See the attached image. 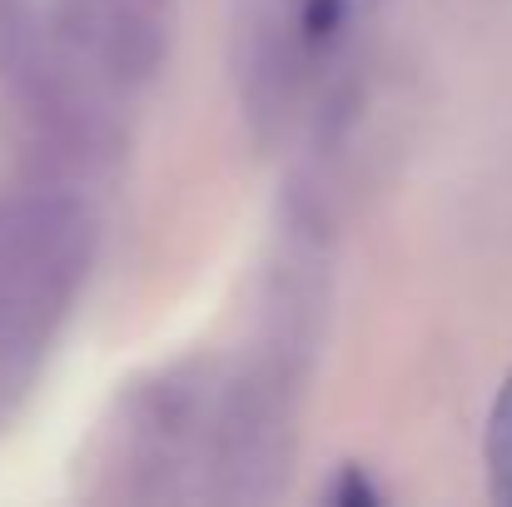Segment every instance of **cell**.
Here are the masks:
<instances>
[{
  "label": "cell",
  "mask_w": 512,
  "mask_h": 507,
  "mask_svg": "<svg viewBox=\"0 0 512 507\" xmlns=\"http://www.w3.org/2000/svg\"><path fill=\"white\" fill-rule=\"evenodd\" d=\"M90 254V219L70 199L0 204V348L35 343L70 304Z\"/></svg>",
  "instance_id": "cell-1"
},
{
  "label": "cell",
  "mask_w": 512,
  "mask_h": 507,
  "mask_svg": "<svg viewBox=\"0 0 512 507\" xmlns=\"http://www.w3.org/2000/svg\"><path fill=\"white\" fill-rule=\"evenodd\" d=\"M488 468H493V493L498 503H512V378L503 383L488 423Z\"/></svg>",
  "instance_id": "cell-2"
},
{
  "label": "cell",
  "mask_w": 512,
  "mask_h": 507,
  "mask_svg": "<svg viewBox=\"0 0 512 507\" xmlns=\"http://www.w3.org/2000/svg\"><path fill=\"white\" fill-rule=\"evenodd\" d=\"M165 0H105L100 15H125V20H160Z\"/></svg>",
  "instance_id": "cell-3"
}]
</instances>
